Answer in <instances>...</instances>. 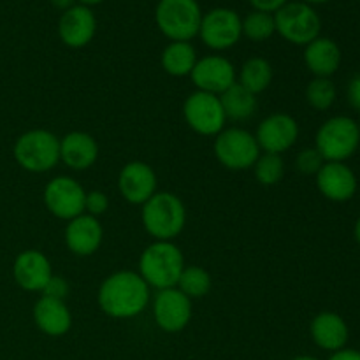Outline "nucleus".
Returning a JSON list of instances; mask_svg holds the SVG:
<instances>
[{"mask_svg":"<svg viewBox=\"0 0 360 360\" xmlns=\"http://www.w3.org/2000/svg\"><path fill=\"white\" fill-rule=\"evenodd\" d=\"M98 306L111 319H134L148 308L150 287L134 271H118L102 281L97 294Z\"/></svg>","mask_w":360,"mask_h":360,"instance_id":"nucleus-1","label":"nucleus"},{"mask_svg":"<svg viewBox=\"0 0 360 360\" xmlns=\"http://www.w3.org/2000/svg\"><path fill=\"white\" fill-rule=\"evenodd\" d=\"M185 269V259L172 241H155L139 257V274L148 287L174 288Z\"/></svg>","mask_w":360,"mask_h":360,"instance_id":"nucleus-2","label":"nucleus"},{"mask_svg":"<svg viewBox=\"0 0 360 360\" xmlns=\"http://www.w3.org/2000/svg\"><path fill=\"white\" fill-rule=\"evenodd\" d=\"M141 220L155 241H172L183 232L186 224V210L178 195L171 192H157L143 204Z\"/></svg>","mask_w":360,"mask_h":360,"instance_id":"nucleus-3","label":"nucleus"},{"mask_svg":"<svg viewBox=\"0 0 360 360\" xmlns=\"http://www.w3.org/2000/svg\"><path fill=\"white\" fill-rule=\"evenodd\" d=\"M13 155L21 169L42 174L51 171L60 162V139L49 130H28L16 139Z\"/></svg>","mask_w":360,"mask_h":360,"instance_id":"nucleus-4","label":"nucleus"},{"mask_svg":"<svg viewBox=\"0 0 360 360\" xmlns=\"http://www.w3.org/2000/svg\"><path fill=\"white\" fill-rule=\"evenodd\" d=\"M155 20L158 30L171 42H190L199 35L202 11L197 0H160Z\"/></svg>","mask_w":360,"mask_h":360,"instance_id":"nucleus-5","label":"nucleus"},{"mask_svg":"<svg viewBox=\"0 0 360 360\" xmlns=\"http://www.w3.org/2000/svg\"><path fill=\"white\" fill-rule=\"evenodd\" d=\"M360 144L359 123L348 116H334L319 129L315 148L326 162H345Z\"/></svg>","mask_w":360,"mask_h":360,"instance_id":"nucleus-6","label":"nucleus"},{"mask_svg":"<svg viewBox=\"0 0 360 360\" xmlns=\"http://www.w3.org/2000/svg\"><path fill=\"white\" fill-rule=\"evenodd\" d=\"M276 32L295 46H308L320 37L322 20L319 13L306 2H287L274 13Z\"/></svg>","mask_w":360,"mask_h":360,"instance_id":"nucleus-7","label":"nucleus"},{"mask_svg":"<svg viewBox=\"0 0 360 360\" xmlns=\"http://www.w3.org/2000/svg\"><path fill=\"white\" fill-rule=\"evenodd\" d=\"M213 151L217 160L229 171H246L255 165L260 148L252 132L239 127L224 129L214 137Z\"/></svg>","mask_w":360,"mask_h":360,"instance_id":"nucleus-8","label":"nucleus"},{"mask_svg":"<svg viewBox=\"0 0 360 360\" xmlns=\"http://www.w3.org/2000/svg\"><path fill=\"white\" fill-rule=\"evenodd\" d=\"M183 116L193 132L206 137H217L225 129L227 122L220 97L199 90L186 97L183 104Z\"/></svg>","mask_w":360,"mask_h":360,"instance_id":"nucleus-9","label":"nucleus"},{"mask_svg":"<svg viewBox=\"0 0 360 360\" xmlns=\"http://www.w3.org/2000/svg\"><path fill=\"white\" fill-rule=\"evenodd\" d=\"M199 35L207 48L214 51H224L238 44L241 39V18L236 11L217 7L207 14H202Z\"/></svg>","mask_w":360,"mask_h":360,"instance_id":"nucleus-10","label":"nucleus"},{"mask_svg":"<svg viewBox=\"0 0 360 360\" xmlns=\"http://www.w3.org/2000/svg\"><path fill=\"white\" fill-rule=\"evenodd\" d=\"M84 197L86 192L83 186L69 176L53 178L44 188V204L48 211L65 221L84 213Z\"/></svg>","mask_w":360,"mask_h":360,"instance_id":"nucleus-11","label":"nucleus"},{"mask_svg":"<svg viewBox=\"0 0 360 360\" xmlns=\"http://www.w3.org/2000/svg\"><path fill=\"white\" fill-rule=\"evenodd\" d=\"M153 316L164 333H181L192 320V301L176 287L158 290L153 299Z\"/></svg>","mask_w":360,"mask_h":360,"instance_id":"nucleus-12","label":"nucleus"},{"mask_svg":"<svg viewBox=\"0 0 360 360\" xmlns=\"http://www.w3.org/2000/svg\"><path fill=\"white\" fill-rule=\"evenodd\" d=\"M299 137V125L295 118L287 112H274L269 115L259 125L255 139L260 151L264 153L281 155L290 150Z\"/></svg>","mask_w":360,"mask_h":360,"instance_id":"nucleus-13","label":"nucleus"},{"mask_svg":"<svg viewBox=\"0 0 360 360\" xmlns=\"http://www.w3.org/2000/svg\"><path fill=\"white\" fill-rule=\"evenodd\" d=\"M190 77L199 91L220 97L236 83V69L225 56L210 55L197 60Z\"/></svg>","mask_w":360,"mask_h":360,"instance_id":"nucleus-14","label":"nucleus"},{"mask_svg":"<svg viewBox=\"0 0 360 360\" xmlns=\"http://www.w3.org/2000/svg\"><path fill=\"white\" fill-rule=\"evenodd\" d=\"M118 190L127 202L143 206L157 193V174L146 162H129L120 171Z\"/></svg>","mask_w":360,"mask_h":360,"instance_id":"nucleus-15","label":"nucleus"},{"mask_svg":"<svg viewBox=\"0 0 360 360\" xmlns=\"http://www.w3.org/2000/svg\"><path fill=\"white\" fill-rule=\"evenodd\" d=\"M13 276L23 290L42 292L53 276L51 262L39 250H25L14 259Z\"/></svg>","mask_w":360,"mask_h":360,"instance_id":"nucleus-16","label":"nucleus"},{"mask_svg":"<svg viewBox=\"0 0 360 360\" xmlns=\"http://www.w3.org/2000/svg\"><path fill=\"white\" fill-rule=\"evenodd\" d=\"M97 32V20L88 6H72L63 11L58 21V35L69 48H84L90 44Z\"/></svg>","mask_w":360,"mask_h":360,"instance_id":"nucleus-17","label":"nucleus"},{"mask_svg":"<svg viewBox=\"0 0 360 360\" xmlns=\"http://www.w3.org/2000/svg\"><path fill=\"white\" fill-rule=\"evenodd\" d=\"M316 186L326 199L345 202L357 192V178L343 162H326L316 172Z\"/></svg>","mask_w":360,"mask_h":360,"instance_id":"nucleus-18","label":"nucleus"},{"mask_svg":"<svg viewBox=\"0 0 360 360\" xmlns=\"http://www.w3.org/2000/svg\"><path fill=\"white\" fill-rule=\"evenodd\" d=\"M104 239V229H102L98 218L91 214H79L72 218L65 227V245L74 255L90 257L101 248Z\"/></svg>","mask_w":360,"mask_h":360,"instance_id":"nucleus-19","label":"nucleus"},{"mask_svg":"<svg viewBox=\"0 0 360 360\" xmlns=\"http://www.w3.org/2000/svg\"><path fill=\"white\" fill-rule=\"evenodd\" d=\"M34 322L46 336H65L72 327V315L67 308L65 301L41 295L34 306Z\"/></svg>","mask_w":360,"mask_h":360,"instance_id":"nucleus-20","label":"nucleus"},{"mask_svg":"<svg viewBox=\"0 0 360 360\" xmlns=\"http://www.w3.org/2000/svg\"><path fill=\"white\" fill-rule=\"evenodd\" d=\"M98 144L86 132H69L60 139V162L72 171H86L97 162Z\"/></svg>","mask_w":360,"mask_h":360,"instance_id":"nucleus-21","label":"nucleus"},{"mask_svg":"<svg viewBox=\"0 0 360 360\" xmlns=\"http://www.w3.org/2000/svg\"><path fill=\"white\" fill-rule=\"evenodd\" d=\"M309 334L316 347L327 352L343 350L348 341V326L338 313L323 311L311 320Z\"/></svg>","mask_w":360,"mask_h":360,"instance_id":"nucleus-22","label":"nucleus"},{"mask_svg":"<svg viewBox=\"0 0 360 360\" xmlns=\"http://www.w3.org/2000/svg\"><path fill=\"white\" fill-rule=\"evenodd\" d=\"M304 63L315 77H330L341 63V49L333 39L316 37L304 49Z\"/></svg>","mask_w":360,"mask_h":360,"instance_id":"nucleus-23","label":"nucleus"},{"mask_svg":"<svg viewBox=\"0 0 360 360\" xmlns=\"http://www.w3.org/2000/svg\"><path fill=\"white\" fill-rule=\"evenodd\" d=\"M220 102L227 120H234V122H245L252 118L259 108L257 95L250 94L239 83H234L229 90H225L220 95Z\"/></svg>","mask_w":360,"mask_h":360,"instance_id":"nucleus-24","label":"nucleus"},{"mask_svg":"<svg viewBox=\"0 0 360 360\" xmlns=\"http://www.w3.org/2000/svg\"><path fill=\"white\" fill-rule=\"evenodd\" d=\"M162 69L172 77L190 76L197 63V53L190 42H171L160 56Z\"/></svg>","mask_w":360,"mask_h":360,"instance_id":"nucleus-25","label":"nucleus"},{"mask_svg":"<svg viewBox=\"0 0 360 360\" xmlns=\"http://www.w3.org/2000/svg\"><path fill=\"white\" fill-rule=\"evenodd\" d=\"M273 77V65L262 56H253V58H248L243 63L238 83L243 88H246L250 94L259 95L271 86Z\"/></svg>","mask_w":360,"mask_h":360,"instance_id":"nucleus-26","label":"nucleus"},{"mask_svg":"<svg viewBox=\"0 0 360 360\" xmlns=\"http://www.w3.org/2000/svg\"><path fill=\"white\" fill-rule=\"evenodd\" d=\"M176 288L181 290L190 301L192 299H200L210 294L211 274L200 266H185Z\"/></svg>","mask_w":360,"mask_h":360,"instance_id":"nucleus-27","label":"nucleus"},{"mask_svg":"<svg viewBox=\"0 0 360 360\" xmlns=\"http://www.w3.org/2000/svg\"><path fill=\"white\" fill-rule=\"evenodd\" d=\"M243 35L253 42H264L276 34V25H274V14L262 13V11H253L245 20H241Z\"/></svg>","mask_w":360,"mask_h":360,"instance_id":"nucleus-28","label":"nucleus"},{"mask_svg":"<svg viewBox=\"0 0 360 360\" xmlns=\"http://www.w3.org/2000/svg\"><path fill=\"white\" fill-rule=\"evenodd\" d=\"M255 179L264 186H274L283 179L285 174V162L281 155L273 153H260L253 165Z\"/></svg>","mask_w":360,"mask_h":360,"instance_id":"nucleus-29","label":"nucleus"},{"mask_svg":"<svg viewBox=\"0 0 360 360\" xmlns=\"http://www.w3.org/2000/svg\"><path fill=\"white\" fill-rule=\"evenodd\" d=\"M306 101L316 111H327L336 101V86L329 77H315L306 86Z\"/></svg>","mask_w":360,"mask_h":360,"instance_id":"nucleus-30","label":"nucleus"},{"mask_svg":"<svg viewBox=\"0 0 360 360\" xmlns=\"http://www.w3.org/2000/svg\"><path fill=\"white\" fill-rule=\"evenodd\" d=\"M326 164V160L322 158V155L319 153L316 148H306L295 158V167L302 174H315L322 169V165Z\"/></svg>","mask_w":360,"mask_h":360,"instance_id":"nucleus-31","label":"nucleus"},{"mask_svg":"<svg viewBox=\"0 0 360 360\" xmlns=\"http://www.w3.org/2000/svg\"><path fill=\"white\" fill-rule=\"evenodd\" d=\"M109 207V199L102 190H91L86 192L84 197V213L91 214V217L98 218L101 214H104Z\"/></svg>","mask_w":360,"mask_h":360,"instance_id":"nucleus-32","label":"nucleus"},{"mask_svg":"<svg viewBox=\"0 0 360 360\" xmlns=\"http://www.w3.org/2000/svg\"><path fill=\"white\" fill-rule=\"evenodd\" d=\"M42 295L65 301V297L69 295V283H67L62 276H55V274H53L51 280L48 281V285H46L44 290H42Z\"/></svg>","mask_w":360,"mask_h":360,"instance_id":"nucleus-33","label":"nucleus"},{"mask_svg":"<svg viewBox=\"0 0 360 360\" xmlns=\"http://www.w3.org/2000/svg\"><path fill=\"white\" fill-rule=\"evenodd\" d=\"M287 2L288 0H250V4L255 7V11H262V13L269 14L276 13V11L281 9Z\"/></svg>","mask_w":360,"mask_h":360,"instance_id":"nucleus-34","label":"nucleus"},{"mask_svg":"<svg viewBox=\"0 0 360 360\" xmlns=\"http://www.w3.org/2000/svg\"><path fill=\"white\" fill-rule=\"evenodd\" d=\"M348 101H350V104L355 109L360 111V76L354 77L350 81V86H348Z\"/></svg>","mask_w":360,"mask_h":360,"instance_id":"nucleus-35","label":"nucleus"},{"mask_svg":"<svg viewBox=\"0 0 360 360\" xmlns=\"http://www.w3.org/2000/svg\"><path fill=\"white\" fill-rule=\"evenodd\" d=\"M329 360H360V352L350 350V348H343V350L334 352L333 357Z\"/></svg>","mask_w":360,"mask_h":360,"instance_id":"nucleus-36","label":"nucleus"},{"mask_svg":"<svg viewBox=\"0 0 360 360\" xmlns=\"http://www.w3.org/2000/svg\"><path fill=\"white\" fill-rule=\"evenodd\" d=\"M51 2L53 6H56L58 9H63V11L70 9V7L74 6V0H51Z\"/></svg>","mask_w":360,"mask_h":360,"instance_id":"nucleus-37","label":"nucleus"},{"mask_svg":"<svg viewBox=\"0 0 360 360\" xmlns=\"http://www.w3.org/2000/svg\"><path fill=\"white\" fill-rule=\"evenodd\" d=\"M354 236H355V241L359 243L360 246V218L357 221H355V227H354Z\"/></svg>","mask_w":360,"mask_h":360,"instance_id":"nucleus-38","label":"nucleus"},{"mask_svg":"<svg viewBox=\"0 0 360 360\" xmlns=\"http://www.w3.org/2000/svg\"><path fill=\"white\" fill-rule=\"evenodd\" d=\"M83 6H97V4H102L104 0H79Z\"/></svg>","mask_w":360,"mask_h":360,"instance_id":"nucleus-39","label":"nucleus"},{"mask_svg":"<svg viewBox=\"0 0 360 360\" xmlns=\"http://www.w3.org/2000/svg\"><path fill=\"white\" fill-rule=\"evenodd\" d=\"M301 2H306V4H323V2H329V0H301Z\"/></svg>","mask_w":360,"mask_h":360,"instance_id":"nucleus-40","label":"nucleus"},{"mask_svg":"<svg viewBox=\"0 0 360 360\" xmlns=\"http://www.w3.org/2000/svg\"><path fill=\"white\" fill-rule=\"evenodd\" d=\"M292 360H319V359L308 357V355H302V357H295V359H292Z\"/></svg>","mask_w":360,"mask_h":360,"instance_id":"nucleus-41","label":"nucleus"},{"mask_svg":"<svg viewBox=\"0 0 360 360\" xmlns=\"http://www.w3.org/2000/svg\"><path fill=\"white\" fill-rule=\"evenodd\" d=\"M359 130H360V122H359Z\"/></svg>","mask_w":360,"mask_h":360,"instance_id":"nucleus-42","label":"nucleus"}]
</instances>
